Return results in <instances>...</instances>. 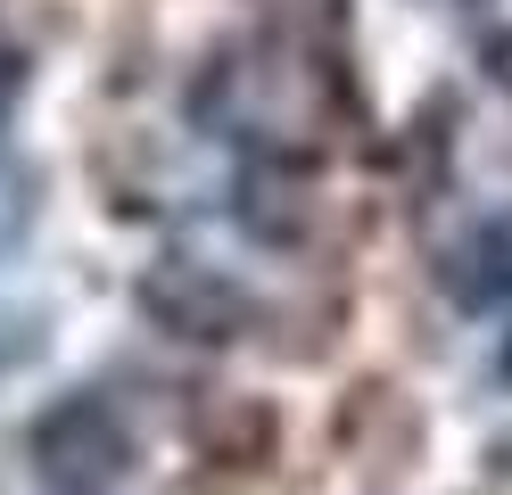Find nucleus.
<instances>
[{
    "label": "nucleus",
    "mask_w": 512,
    "mask_h": 495,
    "mask_svg": "<svg viewBox=\"0 0 512 495\" xmlns=\"http://www.w3.org/2000/svg\"><path fill=\"white\" fill-rule=\"evenodd\" d=\"M504 380H512V330H504Z\"/></svg>",
    "instance_id": "6e6552de"
},
{
    "label": "nucleus",
    "mask_w": 512,
    "mask_h": 495,
    "mask_svg": "<svg viewBox=\"0 0 512 495\" xmlns=\"http://www.w3.org/2000/svg\"><path fill=\"white\" fill-rule=\"evenodd\" d=\"M9 91H17V58L0 50V99H9Z\"/></svg>",
    "instance_id": "0eeeda50"
},
{
    "label": "nucleus",
    "mask_w": 512,
    "mask_h": 495,
    "mask_svg": "<svg viewBox=\"0 0 512 495\" xmlns=\"http://www.w3.org/2000/svg\"><path fill=\"white\" fill-rule=\"evenodd\" d=\"M34 471L58 487V495H100L133 471V429L108 396H67V405H50L34 421Z\"/></svg>",
    "instance_id": "f03ea898"
},
{
    "label": "nucleus",
    "mask_w": 512,
    "mask_h": 495,
    "mask_svg": "<svg viewBox=\"0 0 512 495\" xmlns=\"http://www.w3.org/2000/svg\"><path fill=\"white\" fill-rule=\"evenodd\" d=\"M488 75H496V91H512V25L488 42Z\"/></svg>",
    "instance_id": "423d86ee"
},
{
    "label": "nucleus",
    "mask_w": 512,
    "mask_h": 495,
    "mask_svg": "<svg viewBox=\"0 0 512 495\" xmlns=\"http://www.w3.org/2000/svg\"><path fill=\"white\" fill-rule=\"evenodd\" d=\"M331 108H339L331 75L306 50H290V42L232 50L207 75V91H199L207 132H215V141H232V149H248V157H298L314 132L331 124Z\"/></svg>",
    "instance_id": "f257e3e1"
},
{
    "label": "nucleus",
    "mask_w": 512,
    "mask_h": 495,
    "mask_svg": "<svg viewBox=\"0 0 512 495\" xmlns=\"http://www.w3.org/2000/svg\"><path fill=\"white\" fill-rule=\"evenodd\" d=\"M446 297L471 306V314H488V306H504V297H512V207L479 215L463 240L446 248Z\"/></svg>",
    "instance_id": "20e7f679"
},
{
    "label": "nucleus",
    "mask_w": 512,
    "mask_h": 495,
    "mask_svg": "<svg viewBox=\"0 0 512 495\" xmlns=\"http://www.w3.org/2000/svg\"><path fill=\"white\" fill-rule=\"evenodd\" d=\"M141 314L157 330H174V339L215 347V339H240L256 306H248V289L232 273H215V264H199V256H166V264L141 273Z\"/></svg>",
    "instance_id": "7ed1b4c3"
},
{
    "label": "nucleus",
    "mask_w": 512,
    "mask_h": 495,
    "mask_svg": "<svg viewBox=\"0 0 512 495\" xmlns=\"http://www.w3.org/2000/svg\"><path fill=\"white\" fill-rule=\"evenodd\" d=\"M25 207H34V174H25L17 157H0V248L17 240V223H25Z\"/></svg>",
    "instance_id": "39448f33"
}]
</instances>
